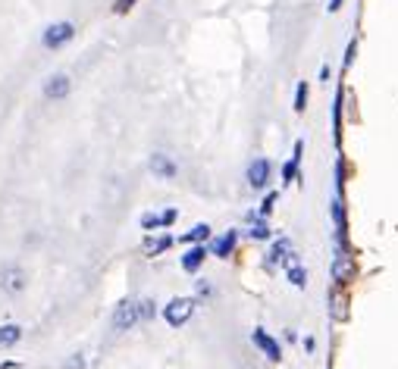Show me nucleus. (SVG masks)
Wrapping results in <instances>:
<instances>
[{
  "instance_id": "1a4fd4ad",
  "label": "nucleus",
  "mask_w": 398,
  "mask_h": 369,
  "mask_svg": "<svg viewBox=\"0 0 398 369\" xmlns=\"http://www.w3.org/2000/svg\"><path fill=\"white\" fill-rule=\"evenodd\" d=\"M251 338H254V344H257V350H264V354L270 356L273 363H279V360H282V350H279V344L273 341V338L266 335L264 329H254V331H251Z\"/></svg>"
},
{
  "instance_id": "aec40b11",
  "label": "nucleus",
  "mask_w": 398,
  "mask_h": 369,
  "mask_svg": "<svg viewBox=\"0 0 398 369\" xmlns=\"http://www.w3.org/2000/svg\"><path fill=\"white\" fill-rule=\"evenodd\" d=\"M329 206H333V222H335V229L342 231V225H345V210H342V200H339V194H335V197H333V204H329Z\"/></svg>"
},
{
  "instance_id": "bb28decb",
  "label": "nucleus",
  "mask_w": 398,
  "mask_h": 369,
  "mask_svg": "<svg viewBox=\"0 0 398 369\" xmlns=\"http://www.w3.org/2000/svg\"><path fill=\"white\" fill-rule=\"evenodd\" d=\"M342 3H345V0H329L326 10H329V13H339V10H342Z\"/></svg>"
},
{
  "instance_id": "f257e3e1",
  "label": "nucleus",
  "mask_w": 398,
  "mask_h": 369,
  "mask_svg": "<svg viewBox=\"0 0 398 369\" xmlns=\"http://www.w3.org/2000/svg\"><path fill=\"white\" fill-rule=\"evenodd\" d=\"M72 38H76V25H72V22H51L45 31H41V44H45L47 50L66 47Z\"/></svg>"
},
{
  "instance_id": "7ed1b4c3",
  "label": "nucleus",
  "mask_w": 398,
  "mask_h": 369,
  "mask_svg": "<svg viewBox=\"0 0 398 369\" xmlns=\"http://www.w3.org/2000/svg\"><path fill=\"white\" fill-rule=\"evenodd\" d=\"M270 172H273V163L266 160V156H257V160L248 163V185L254 188V191H266V185H270Z\"/></svg>"
},
{
  "instance_id": "f03ea898",
  "label": "nucleus",
  "mask_w": 398,
  "mask_h": 369,
  "mask_svg": "<svg viewBox=\"0 0 398 369\" xmlns=\"http://www.w3.org/2000/svg\"><path fill=\"white\" fill-rule=\"evenodd\" d=\"M191 313H195V300L191 297H173L170 304H166L164 316H166V322H170L173 329H179V325H185L191 319Z\"/></svg>"
},
{
  "instance_id": "4468645a",
  "label": "nucleus",
  "mask_w": 398,
  "mask_h": 369,
  "mask_svg": "<svg viewBox=\"0 0 398 369\" xmlns=\"http://www.w3.org/2000/svg\"><path fill=\"white\" fill-rule=\"evenodd\" d=\"M19 341H22V329H19V325H13V322L0 325V347H13V344H19Z\"/></svg>"
},
{
  "instance_id": "dca6fc26",
  "label": "nucleus",
  "mask_w": 398,
  "mask_h": 369,
  "mask_svg": "<svg viewBox=\"0 0 398 369\" xmlns=\"http://www.w3.org/2000/svg\"><path fill=\"white\" fill-rule=\"evenodd\" d=\"M289 281L295 288H304V285H308V269L298 266V263H289Z\"/></svg>"
},
{
  "instance_id": "5701e85b",
  "label": "nucleus",
  "mask_w": 398,
  "mask_h": 369,
  "mask_svg": "<svg viewBox=\"0 0 398 369\" xmlns=\"http://www.w3.org/2000/svg\"><path fill=\"white\" fill-rule=\"evenodd\" d=\"M135 3H138V0H116V3H113V13H116V16H126V13L132 10Z\"/></svg>"
},
{
  "instance_id": "9b49d317",
  "label": "nucleus",
  "mask_w": 398,
  "mask_h": 369,
  "mask_svg": "<svg viewBox=\"0 0 398 369\" xmlns=\"http://www.w3.org/2000/svg\"><path fill=\"white\" fill-rule=\"evenodd\" d=\"M204 260H207V250H204L201 244H195V247H191L189 254L182 256V269H185V272H198Z\"/></svg>"
},
{
  "instance_id": "f8f14e48",
  "label": "nucleus",
  "mask_w": 398,
  "mask_h": 369,
  "mask_svg": "<svg viewBox=\"0 0 398 369\" xmlns=\"http://www.w3.org/2000/svg\"><path fill=\"white\" fill-rule=\"evenodd\" d=\"M235 241H239V231H226V235L216 238L214 247H210V250H214L216 256H229V254L235 250Z\"/></svg>"
},
{
  "instance_id": "4be33fe9",
  "label": "nucleus",
  "mask_w": 398,
  "mask_h": 369,
  "mask_svg": "<svg viewBox=\"0 0 398 369\" xmlns=\"http://www.w3.org/2000/svg\"><path fill=\"white\" fill-rule=\"evenodd\" d=\"M141 229L145 231L160 229V213H145V216H141Z\"/></svg>"
},
{
  "instance_id": "0eeeda50",
  "label": "nucleus",
  "mask_w": 398,
  "mask_h": 369,
  "mask_svg": "<svg viewBox=\"0 0 398 369\" xmlns=\"http://www.w3.org/2000/svg\"><path fill=\"white\" fill-rule=\"evenodd\" d=\"M0 288L10 294H19L26 288V272L19 266H3L0 269Z\"/></svg>"
},
{
  "instance_id": "20e7f679",
  "label": "nucleus",
  "mask_w": 398,
  "mask_h": 369,
  "mask_svg": "<svg viewBox=\"0 0 398 369\" xmlns=\"http://www.w3.org/2000/svg\"><path fill=\"white\" fill-rule=\"evenodd\" d=\"M135 322H138V304H135V300H122V304L113 310V329L129 331Z\"/></svg>"
},
{
  "instance_id": "9d476101",
  "label": "nucleus",
  "mask_w": 398,
  "mask_h": 369,
  "mask_svg": "<svg viewBox=\"0 0 398 369\" xmlns=\"http://www.w3.org/2000/svg\"><path fill=\"white\" fill-rule=\"evenodd\" d=\"M301 154H304V141H301V138H298V141H295V156H292V160L282 166V185H292V181L298 179V166H301Z\"/></svg>"
},
{
  "instance_id": "a878e982",
  "label": "nucleus",
  "mask_w": 398,
  "mask_h": 369,
  "mask_svg": "<svg viewBox=\"0 0 398 369\" xmlns=\"http://www.w3.org/2000/svg\"><path fill=\"white\" fill-rule=\"evenodd\" d=\"M354 54H358V38H351L348 47H345V66H351V63H354Z\"/></svg>"
},
{
  "instance_id": "6e6552de",
  "label": "nucleus",
  "mask_w": 398,
  "mask_h": 369,
  "mask_svg": "<svg viewBox=\"0 0 398 369\" xmlns=\"http://www.w3.org/2000/svg\"><path fill=\"white\" fill-rule=\"evenodd\" d=\"M292 241L289 238H279V241H273V247H270V254H266V269H276L279 263H295L292 260Z\"/></svg>"
},
{
  "instance_id": "412c9836",
  "label": "nucleus",
  "mask_w": 398,
  "mask_h": 369,
  "mask_svg": "<svg viewBox=\"0 0 398 369\" xmlns=\"http://www.w3.org/2000/svg\"><path fill=\"white\" fill-rule=\"evenodd\" d=\"M276 197H279V194H276V191H270L264 200H260V210H257V216H260V219H266V216L273 213V204H276Z\"/></svg>"
},
{
  "instance_id": "ddd939ff",
  "label": "nucleus",
  "mask_w": 398,
  "mask_h": 369,
  "mask_svg": "<svg viewBox=\"0 0 398 369\" xmlns=\"http://www.w3.org/2000/svg\"><path fill=\"white\" fill-rule=\"evenodd\" d=\"M170 247H173V238L170 235H157V238L148 235L145 238V254L148 256H157V254H164V250H170Z\"/></svg>"
},
{
  "instance_id": "6ab92c4d",
  "label": "nucleus",
  "mask_w": 398,
  "mask_h": 369,
  "mask_svg": "<svg viewBox=\"0 0 398 369\" xmlns=\"http://www.w3.org/2000/svg\"><path fill=\"white\" fill-rule=\"evenodd\" d=\"M154 313H157V304H154V300H138V322L154 319Z\"/></svg>"
},
{
  "instance_id": "39448f33",
  "label": "nucleus",
  "mask_w": 398,
  "mask_h": 369,
  "mask_svg": "<svg viewBox=\"0 0 398 369\" xmlns=\"http://www.w3.org/2000/svg\"><path fill=\"white\" fill-rule=\"evenodd\" d=\"M148 166H151V175H157V179H166V181L179 175L176 160H173V156H166V154H151Z\"/></svg>"
},
{
  "instance_id": "a211bd4d",
  "label": "nucleus",
  "mask_w": 398,
  "mask_h": 369,
  "mask_svg": "<svg viewBox=\"0 0 398 369\" xmlns=\"http://www.w3.org/2000/svg\"><path fill=\"white\" fill-rule=\"evenodd\" d=\"M308 94H310L308 81H298V88H295V113L308 110Z\"/></svg>"
},
{
  "instance_id": "393cba45",
  "label": "nucleus",
  "mask_w": 398,
  "mask_h": 369,
  "mask_svg": "<svg viewBox=\"0 0 398 369\" xmlns=\"http://www.w3.org/2000/svg\"><path fill=\"white\" fill-rule=\"evenodd\" d=\"M63 369H85V356L82 354H72L70 360L63 363Z\"/></svg>"
},
{
  "instance_id": "cd10ccee",
  "label": "nucleus",
  "mask_w": 398,
  "mask_h": 369,
  "mask_svg": "<svg viewBox=\"0 0 398 369\" xmlns=\"http://www.w3.org/2000/svg\"><path fill=\"white\" fill-rule=\"evenodd\" d=\"M314 347H317L314 338H304V350H308V354H314Z\"/></svg>"
},
{
  "instance_id": "f3484780",
  "label": "nucleus",
  "mask_w": 398,
  "mask_h": 369,
  "mask_svg": "<svg viewBox=\"0 0 398 369\" xmlns=\"http://www.w3.org/2000/svg\"><path fill=\"white\" fill-rule=\"evenodd\" d=\"M248 235L254 238V241H270V222H266V219H257V222L251 225V231H248Z\"/></svg>"
},
{
  "instance_id": "2eb2a0df",
  "label": "nucleus",
  "mask_w": 398,
  "mask_h": 369,
  "mask_svg": "<svg viewBox=\"0 0 398 369\" xmlns=\"http://www.w3.org/2000/svg\"><path fill=\"white\" fill-rule=\"evenodd\" d=\"M207 238H210V225L198 222V225H195V229H191V231H189V235H185V238H182V241H185V244H201V241H207Z\"/></svg>"
},
{
  "instance_id": "423d86ee",
  "label": "nucleus",
  "mask_w": 398,
  "mask_h": 369,
  "mask_svg": "<svg viewBox=\"0 0 398 369\" xmlns=\"http://www.w3.org/2000/svg\"><path fill=\"white\" fill-rule=\"evenodd\" d=\"M70 91H72V81H70V75H63V72L51 75V79L45 81V97L47 100H63V97H70Z\"/></svg>"
},
{
  "instance_id": "b1692460",
  "label": "nucleus",
  "mask_w": 398,
  "mask_h": 369,
  "mask_svg": "<svg viewBox=\"0 0 398 369\" xmlns=\"http://www.w3.org/2000/svg\"><path fill=\"white\" fill-rule=\"evenodd\" d=\"M176 219H179L176 210H164V213H160V229H170V225L176 222Z\"/></svg>"
}]
</instances>
